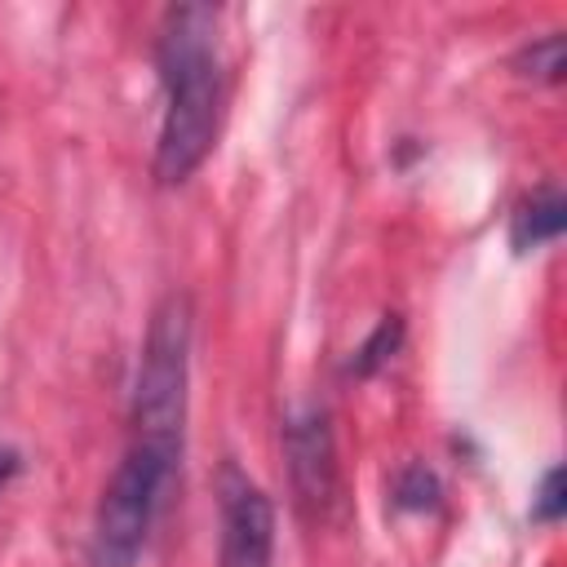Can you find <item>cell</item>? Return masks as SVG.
Listing matches in <instances>:
<instances>
[{
	"mask_svg": "<svg viewBox=\"0 0 567 567\" xmlns=\"http://www.w3.org/2000/svg\"><path fill=\"white\" fill-rule=\"evenodd\" d=\"M399 341H403V319H399V315H385V319L368 332V341L354 350L350 372H354V377H372L381 363H390V359H394Z\"/></svg>",
	"mask_w": 567,
	"mask_h": 567,
	"instance_id": "8",
	"label": "cell"
},
{
	"mask_svg": "<svg viewBox=\"0 0 567 567\" xmlns=\"http://www.w3.org/2000/svg\"><path fill=\"white\" fill-rule=\"evenodd\" d=\"M217 496H221V567H270L275 554L270 496L235 465L221 470Z\"/></svg>",
	"mask_w": 567,
	"mask_h": 567,
	"instance_id": "5",
	"label": "cell"
},
{
	"mask_svg": "<svg viewBox=\"0 0 567 567\" xmlns=\"http://www.w3.org/2000/svg\"><path fill=\"white\" fill-rule=\"evenodd\" d=\"M563 62H567V44H563V31H545L536 40H527L518 53H514V71L532 84H558L563 80Z\"/></svg>",
	"mask_w": 567,
	"mask_h": 567,
	"instance_id": "7",
	"label": "cell"
},
{
	"mask_svg": "<svg viewBox=\"0 0 567 567\" xmlns=\"http://www.w3.org/2000/svg\"><path fill=\"white\" fill-rule=\"evenodd\" d=\"M284 456H288V478L292 496L306 514L323 518L337 501V443L323 408H301L284 425Z\"/></svg>",
	"mask_w": 567,
	"mask_h": 567,
	"instance_id": "4",
	"label": "cell"
},
{
	"mask_svg": "<svg viewBox=\"0 0 567 567\" xmlns=\"http://www.w3.org/2000/svg\"><path fill=\"white\" fill-rule=\"evenodd\" d=\"M164 120L155 142V177L182 186L213 151L221 124V62H217V13L208 4H173L155 40Z\"/></svg>",
	"mask_w": 567,
	"mask_h": 567,
	"instance_id": "1",
	"label": "cell"
},
{
	"mask_svg": "<svg viewBox=\"0 0 567 567\" xmlns=\"http://www.w3.org/2000/svg\"><path fill=\"white\" fill-rule=\"evenodd\" d=\"M173 478V465L159 461L146 447H128L124 461L115 465L111 483L102 487L97 518H93V567H133L155 509L164 501V487Z\"/></svg>",
	"mask_w": 567,
	"mask_h": 567,
	"instance_id": "3",
	"label": "cell"
},
{
	"mask_svg": "<svg viewBox=\"0 0 567 567\" xmlns=\"http://www.w3.org/2000/svg\"><path fill=\"white\" fill-rule=\"evenodd\" d=\"M394 505L399 509H434L439 505V478L425 465H408L394 478Z\"/></svg>",
	"mask_w": 567,
	"mask_h": 567,
	"instance_id": "9",
	"label": "cell"
},
{
	"mask_svg": "<svg viewBox=\"0 0 567 567\" xmlns=\"http://www.w3.org/2000/svg\"><path fill=\"white\" fill-rule=\"evenodd\" d=\"M567 514V478H563V465H549L536 483V496H532V518L536 523H558Z\"/></svg>",
	"mask_w": 567,
	"mask_h": 567,
	"instance_id": "10",
	"label": "cell"
},
{
	"mask_svg": "<svg viewBox=\"0 0 567 567\" xmlns=\"http://www.w3.org/2000/svg\"><path fill=\"white\" fill-rule=\"evenodd\" d=\"M563 226H567V199H563V190H558V186H540V190H532V195L514 208L509 244H514L518 252H527V248H540V244L558 239Z\"/></svg>",
	"mask_w": 567,
	"mask_h": 567,
	"instance_id": "6",
	"label": "cell"
},
{
	"mask_svg": "<svg viewBox=\"0 0 567 567\" xmlns=\"http://www.w3.org/2000/svg\"><path fill=\"white\" fill-rule=\"evenodd\" d=\"M190 301L168 292L146 323L142 359L133 377V447L155 452L173 470L186 447V403H190Z\"/></svg>",
	"mask_w": 567,
	"mask_h": 567,
	"instance_id": "2",
	"label": "cell"
},
{
	"mask_svg": "<svg viewBox=\"0 0 567 567\" xmlns=\"http://www.w3.org/2000/svg\"><path fill=\"white\" fill-rule=\"evenodd\" d=\"M22 470V456H18V447H9V443H0V487L13 478Z\"/></svg>",
	"mask_w": 567,
	"mask_h": 567,
	"instance_id": "11",
	"label": "cell"
}]
</instances>
